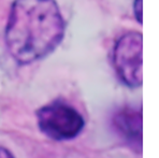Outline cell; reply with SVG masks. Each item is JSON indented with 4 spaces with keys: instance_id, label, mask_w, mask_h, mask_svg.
<instances>
[{
    "instance_id": "1",
    "label": "cell",
    "mask_w": 159,
    "mask_h": 158,
    "mask_svg": "<svg viewBox=\"0 0 159 158\" xmlns=\"http://www.w3.org/2000/svg\"><path fill=\"white\" fill-rule=\"evenodd\" d=\"M65 34V20L55 0H15L6 27L10 54L22 65L52 53Z\"/></svg>"
},
{
    "instance_id": "2",
    "label": "cell",
    "mask_w": 159,
    "mask_h": 158,
    "mask_svg": "<svg viewBox=\"0 0 159 158\" xmlns=\"http://www.w3.org/2000/svg\"><path fill=\"white\" fill-rule=\"evenodd\" d=\"M39 128L48 138L56 141L75 138L84 128V118L72 106L54 101L37 112Z\"/></svg>"
},
{
    "instance_id": "3",
    "label": "cell",
    "mask_w": 159,
    "mask_h": 158,
    "mask_svg": "<svg viewBox=\"0 0 159 158\" xmlns=\"http://www.w3.org/2000/svg\"><path fill=\"white\" fill-rule=\"evenodd\" d=\"M113 64L119 79L129 87H139L143 81V36L130 31L121 36L113 50Z\"/></svg>"
},
{
    "instance_id": "4",
    "label": "cell",
    "mask_w": 159,
    "mask_h": 158,
    "mask_svg": "<svg viewBox=\"0 0 159 158\" xmlns=\"http://www.w3.org/2000/svg\"><path fill=\"white\" fill-rule=\"evenodd\" d=\"M114 126L126 142L135 150L142 148V111L125 108L114 115Z\"/></svg>"
},
{
    "instance_id": "5",
    "label": "cell",
    "mask_w": 159,
    "mask_h": 158,
    "mask_svg": "<svg viewBox=\"0 0 159 158\" xmlns=\"http://www.w3.org/2000/svg\"><path fill=\"white\" fill-rule=\"evenodd\" d=\"M133 10H134V15L137 20L142 24V16H143V0H134V6H133Z\"/></svg>"
},
{
    "instance_id": "6",
    "label": "cell",
    "mask_w": 159,
    "mask_h": 158,
    "mask_svg": "<svg viewBox=\"0 0 159 158\" xmlns=\"http://www.w3.org/2000/svg\"><path fill=\"white\" fill-rule=\"evenodd\" d=\"M0 158H14V156L7 148L0 146Z\"/></svg>"
}]
</instances>
